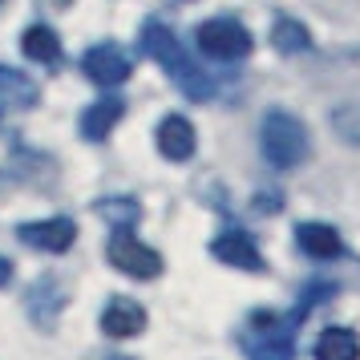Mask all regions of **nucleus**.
<instances>
[{
	"label": "nucleus",
	"instance_id": "nucleus-4",
	"mask_svg": "<svg viewBox=\"0 0 360 360\" xmlns=\"http://www.w3.org/2000/svg\"><path fill=\"white\" fill-rule=\"evenodd\" d=\"M247 360H295V324L276 311H255L243 332Z\"/></svg>",
	"mask_w": 360,
	"mask_h": 360
},
{
	"label": "nucleus",
	"instance_id": "nucleus-19",
	"mask_svg": "<svg viewBox=\"0 0 360 360\" xmlns=\"http://www.w3.org/2000/svg\"><path fill=\"white\" fill-rule=\"evenodd\" d=\"M328 126L340 138L344 146L360 150V101H344V105H332L328 110Z\"/></svg>",
	"mask_w": 360,
	"mask_h": 360
},
{
	"label": "nucleus",
	"instance_id": "nucleus-9",
	"mask_svg": "<svg viewBox=\"0 0 360 360\" xmlns=\"http://www.w3.org/2000/svg\"><path fill=\"white\" fill-rule=\"evenodd\" d=\"M82 73L98 85V89H117V85L130 82L134 61H130V53L122 49V45H114V41H101V45H94V49H85Z\"/></svg>",
	"mask_w": 360,
	"mask_h": 360
},
{
	"label": "nucleus",
	"instance_id": "nucleus-12",
	"mask_svg": "<svg viewBox=\"0 0 360 360\" xmlns=\"http://www.w3.org/2000/svg\"><path fill=\"white\" fill-rule=\"evenodd\" d=\"M295 247L308 255V259L316 263H332V259H344V239L340 231L332 227V223H316V219H308V223H295Z\"/></svg>",
	"mask_w": 360,
	"mask_h": 360
},
{
	"label": "nucleus",
	"instance_id": "nucleus-22",
	"mask_svg": "<svg viewBox=\"0 0 360 360\" xmlns=\"http://www.w3.org/2000/svg\"><path fill=\"white\" fill-rule=\"evenodd\" d=\"M13 276H17L13 259H8V255H0V288H8V283H13Z\"/></svg>",
	"mask_w": 360,
	"mask_h": 360
},
{
	"label": "nucleus",
	"instance_id": "nucleus-2",
	"mask_svg": "<svg viewBox=\"0 0 360 360\" xmlns=\"http://www.w3.org/2000/svg\"><path fill=\"white\" fill-rule=\"evenodd\" d=\"M259 154L263 162L288 174V170H300V166L311 158V130L308 122L283 105H271L259 122Z\"/></svg>",
	"mask_w": 360,
	"mask_h": 360
},
{
	"label": "nucleus",
	"instance_id": "nucleus-1",
	"mask_svg": "<svg viewBox=\"0 0 360 360\" xmlns=\"http://www.w3.org/2000/svg\"><path fill=\"white\" fill-rule=\"evenodd\" d=\"M138 45H142V53H146L150 61H158V65H162L166 77H174V85H179L191 101H211L214 98V77L207 73V69H198L195 61H191V53L182 49L179 33H174L166 20H158V17L142 20Z\"/></svg>",
	"mask_w": 360,
	"mask_h": 360
},
{
	"label": "nucleus",
	"instance_id": "nucleus-7",
	"mask_svg": "<svg viewBox=\"0 0 360 360\" xmlns=\"http://www.w3.org/2000/svg\"><path fill=\"white\" fill-rule=\"evenodd\" d=\"M65 304H69V288L53 276V271L37 276L33 283L25 288V311H29V320H33L41 332H53V328H57Z\"/></svg>",
	"mask_w": 360,
	"mask_h": 360
},
{
	"label": "nucleus",
	"instance_id": "nucleus-8",
	"mask_svg": "<svg viewBox=\"0 0 360 360\" xmlns=\"http://www.w3.org/2000/svg\"><path fill=\"white\" fill-rule=\"evenodd\" d=\"M17 239L25 247H33L41 255H65L77 243V223L69 214H53V219H29L17 223Z\"/></svg>",
	"mask_w": 360,
	"mask_h": 360
},
{
	"label": "nucleus",
	"instance_id": "nucleus-15",
	"mask_svg": "<svg viewBox=\"0 0 360 360\" xmlns=\"http://www.w3.org/2000/svg\"><path fill=\"white\" fill-rule=\"evenodd\" d=\"M20 53L33 61V65H61V37H57V29H49V25H29L25 33H20Z\"/></svg>",
	"mask_w": 360,
	"mask_h": 360
},
{
	"label": "nucleus",
	"instance_id": "nucleus-25",
	"mask_svg": "<svg viewBox=\"0 0 360 360\" xmlns=\"http://www.w3.org/2000/svg\"><path fill=\"white\" fill-rule=\"evenodd\" d=\"M0 117H4V110H0Z\"/></svg>",
	"mask_w": 360,
	"mask_h": 360
},
{
	"label": "nucleus",
	"instance_id": "nucleus-23",
	"mask_svg": "<svg viewBox=\"0 0 360 360\" xmlns=\"http://www.w3.org/2000/svg\"><path fill=\"white\" fill-rule=\"evenodd\" d=\"M101 360H134V356H126V352H105Z\"/></svg>",
	"mask_w": 360,
	"mask_h": 360
},
{
	"label": "nucleus",
	"instance_id": "nucleus-10",
	"mask_svg": "<svg viewBox=\"0 0 360 360\" xmlns=\"http://www.w3.org/2000/svg\"><path fill=\"white\" fill-rule=\"evenodd\" d=\"M154 146L166 162H191L198 150V130L186 114H166L158 117V130H154Z\"/></svg>",
	"mask_w": 360,
	"mask_h": 360
},
{
	"label": "nucleus",
	"instance_id": "nucleus-6",
	"mask_svg": "<svg viewBox=\"0 0 360 360\" xmlns=\"http://www.w3.org/2000/svg\"><path fill=\"white\" fill-rule=\"evenodd\" d=\"M211 255L223 263V267H235V271H247V276H263V271H267V259H263L255 235L243 231V227L219 231L211 239Z\"/></svg>",
	"mask_w": 360,
	"mask_h": 360
},
{
	"label": "nucleus",
	"instance_id": "nucleus-3",
	"mask_svg": "<svg viewBox=\"0 0 360 360\" xmlns=\"http://www.w3.org/2000/svg\"><path fill=\"white\" fill-rule=\"evenodd\" d=\"M195 45L207 61H219V65H235V61H247L251 49H255V37L243 20L235 17H211L195 25Z\"/></svg>",
	"mask_w": 360,
	"mask_h": 360
},
{
	"label": "nucleus",
	"instance_id": "nucleus-14",
	"mask_svg": "<svg viewBox=\"0 0 360 360\" xmlns=\"http://www.w3.org/2000/svg\"><path fill=\"white\" fill-rule=\"evenodd\" d=\"M271 49L279 53V57H300V53H311V29L304 25L300 17H288V13H279L276 20H271Z\"/></svg>",
	"mask_w": 360,
	"mask_h": 360
},
{
	"label": "nucleus",
	"instance_id": "nucleus-17",
	"mask_svg": "<svg viewBox=\"0 0 360 360\" xmlns=\"http://www.w3.org/2000/svg\"><path fill=\"white\" fill-rule=\"evenodd\" d=\"M0 98H8V105H37L41 101V85L29 77V73H20L13 65H0Z\"/></svg>",
	"mask_w": 360,
	"mask_h": 360
},
{
	"label": "nucleus",
	"instance_id": "nucleus-20",
	"mask_svg": "<svg viewBox=\"0 0 360 360\" xmlns=\"http://www.w3.org/2000/svg\"><path fill=\"white\" fill-rule=\"evenodd\" d=\"M336 292H340V288H336L332 279H311V283H304V292L295 295V308L288 311V320L300 328L311 316V308H320V304H324V300H332Z\"/></svg>",
	"mask_w": 360,
	"mask_h": 360
},
{
	"label": "nucleus",
	"instance_id": "nucleus-11",
	"mask_svg": "<svg viewBox=\"0 0 360 360\" xmlns=\"http://www.w3.org/2000/svg\"><path fill=\"white\" fill-rule=\"evenodd\" d=\"M98 324L110 340H130V336H142V332H146L150 316L138 300H130V295H110L105 308H101V316H98Z\"/></svg>",
	"mask_w": 360,
	"mask_h": 360
},
{
	"label": "nucleus",
	"instance_id": "nucleus-13",
	"mask_svg": "<svg viewBox=\"0 0 360 360\" xmlns=\"http://www.w3.org/2000/svg\"><path fill=\"white\" fill-rule=\"evenodd\" d=\"M122 117H126V101L117 98V94H105V98H98L94 105H85L82 110V117H77V134H82L85 142H105V138L117 130Z\"/></svg>",
	"mask_w": 360,
	"mask_h": 360
},
{
	"label": "nucleus",
	"instance_id": "nucleus-18",
	"mask_svg": "<svg viewBox=\"0 0 360 360\" xmlns=\"http://www.w3.org/2000/svg\"><path fill=\"white\" fill-rule=\"evenodd\" d=\"M94 211H98L110 227H138V223H142V202L130 198V195L101 198V202H94Z\"/></svg>",
	"mask_w": 360,
	"mask_h": 360
},
{
	"label": "nucleus",
	"instance_id": "nucleus-16",
	"mask_svg": "<svg viewBox=\"0 0 360 360\" xmlns=\"http://www.w3.org/2000/svg\"><path fill=\"white\" fill-rule=\"evenodd\" d=\"M311 360H360V336L352 328L332 324L311 344Z\"/></svg>",
	"mask_w": 360,
	"mask_h": 360
},
{
	"label": "nucleus",
	"instance_id": "nucleus-21",
	"mask_svg": "<svg viewBox=\"0 0 360 360\" xmlns=\"http://www.w3.org/2000/svg\"><path fill=\"white\" fill-rule=\"evenodd\" d=\"M283 211V195L279 191H259L255 195V214H279Z\"/></svg>",
	"mask_w": 360,
	"mask_h": 360
},
{
	"label": "nucleus",
	"instance_id": "nucleus-24",
	"mask_svg": "<svg viewBox=\"0 0 360 360\" xmlns=\"http://www.w3.org/2000/svg\"><path fill=\"white\" fill-rule=\"evenodd\" d=\"M179 4H186V0H179Z\"/></svg>",
	"mask_w": 360,
	"mask_h": 360
},
{
	"label": "nucleus",
	"instance_id": "nucleus-26",
	"mask_svg": "<svg viewBox=\"0 0 360 360\" xmlns=\"http://www.w3.org/2000/svg\"><path fill=\"white\" fill-rule=\"evenodd\" d=\"M0 4H4V0H0Z\"/></svg>",
	"mask_w": 360,
	"mask_h": 360
},
{
	"label": "nucleus",
	"instance_id": "nucleus-5",
	"mask_svg": "<svg viewBox=\"0 0 360 360\" xmlns=\"http://www.w3.org/2000/svg\"><path fill=\"white\" fill-rule=\"evenodd\" d=\"M105 259H110V267H117L126 279H158L162 276V255L154 251V247H146L138 235H134V227H114V235L105 239Z\"/></svg>",
	"mask_w": 360,
	"mask_h": 360
}]
</instances>
